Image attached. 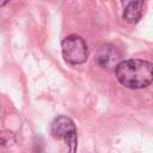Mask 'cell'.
Here are the masks:
<instances>
[{
  "label": "cell",
  "instance_id": "6da1fadb",
  "mask_svg": "<svg viewBox=\"0 0 153 153\" xmlns=\"http://www.w3.org/2000/svg\"><path fill=\"white\" fill-rule=\"evenodd\" d=\"M115 73L117 80L130 90L145 88L153 81V65L146 60L129 59L121 61Z\"/></svg>",
  "mask_w": 153,
  "mask_h": 153
},
{
  "label": "cell",
  "instance_id": "7a4b0ae2",
  "mask_svg": "<svg viewBox=\"0 0 153 153\" xmlns=\"http://www.w3.org/2000/svg\"><path fill=\"white\" fill-rule=\"evenodd\" d=\"M61 48L65 61L71 65H80L87 60L88 56L87 44L84 41V38H81L78 35L67 36L62 41Z\"/></svg>",
  "mask_w": 153,
  "mask_h": 153
},
{
  "label": "cell",
  "instance_id": "3957f363",
  "mask_svg": "<svg viewBox=\"0 0 153 153\" xmlns=\"http://www.w3.org/2000/svg\"><path fill=\"white\" fill-rule=\"evenodd\" d=\"M50 131L55 139L63 140L65 143L69 147L71 152L76 151V128L72 118L67 116H57L51 122Z\"/></svg>",
  "mask_w": 153,
  "mask_h": 153
},
{
  "label": "cell",
  "instance_id": "277c9868",
  "mask_svg": "<svg viewBox=\"0 0 153 153\" xmlns=\"http://www.w3.org/2000/svg\"><path fill=\"white\" fill-rule=\"evenodd\" d=\"M121 57L122 55L116 47L112 44H103L98 48L94 61L99 67L104 69L115 71L117 65L122 61Z\"/></svg>",
  "mask_w": 153,
  "mask_h": 153
},
{
  "label": "cell",
  "instance_id": "5b68a950",
  "mask_svg": "<svg viewBox=\"0 0 153 153\" xmlns=\"http://www.w3.org/2000/svg\"><path fill=\"white\" fill-rule=\"evenodd\" d=\"M123 19L128 24H136L142 17L145 0H121Z\"/></svg>",
  "mask_w": 153,
  "mask_h": 153
},
{
  "label": "cell",
  "instance_id": "8992f818",
  "mask_svg": "<svg viewBox=\"0 0 153 153\" xmlns=\"http://www.w3.org/2000/svg\"><path fill=\"white\" fill-rule=\"evenodd\" d=\"M8 1H10V0H0V7H1V6H5Z\"/></svg>",
  "mask_w": 153,
  "mask_h": 153
}]
</instances>
